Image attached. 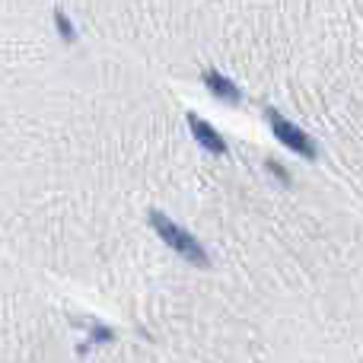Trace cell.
I'll use <instances>...</instances> for the list:
<instances>
[{
    "instance_id": "1",
    "label": "cell",
    "mask_w": 363,
    "mask_h": 363,
    "mask_svg": "<svg viewBox=\"0 0 363 363\" xmlns=\"http://www.w3.org/2000/svg\"><path fill=\"white\" fill-rule=\"evenodd\" d=\"M147 223H150L153 233H157L176 255L185 258L188 264H194V268H201V271H211V255H207V249L201 245V239L194 236V233H188L185 226H179L176 220L166 217V213L157 211V207L147 213Z\"/></svg>"
},
{
    "instance_id": "2",
    "label": "cell",
    "mask_w": 363,
    "mask_h": 363,
    "mask_svg": "<svg viewBox=\"0 0 363 363\" xmlns=\"http://www.w3.org/2000/svg\"><path fill=\"white\" fill-rule=\"evenodd\" d=\"M264 118H268V128H271V134L277 138V144H284L287 150H294L296 157H303V160H309V163H315L319 160V147H315V140L309 138L303 128H296L290 118H284L277 108H264Z\"/></svg>"
},
{
    "instance_id": "3",
    "label": "cell",
    "mask_w": 363,
    "mask_h": 363,
    "mask_svg": "<svg viewBox=\"0 0 363 363\" xmlns=\"http://www.w3.org/2000/svg\"><path fill=\"white\" fill-rule=\"evenodd\" d=\"M185 121H188V131H191V138L198 140V144L204 147L207 153H217V157H223V153H226V140H223V134H220L217 128L211 125V121H204L201 115H194V112H188Z\"/></svg>"
},
{
    "instance_id": "4",
    "label": "cell",
    "mask_w": 363,
    "mask_h": 363,
    "mask_svg": "<svg viewBox=\"0 0 363 363\" xmlns=\"http://www.w3.org/2000/svg\"><path fill=\"white\" fill-rule=\"evenodd\" d=\"M201 83L207 86V93L217 96V99L226 102V106H239V102H242V93H239V86L226 74H220L217 67H207L204 74H201Z\"/></svg>"
},
{
    "instance_id": "5",
    "label": "cell",
    "mask_w": 363,
    "mask_h": 363,
    "mask_svg": "<svg viewBox=\"0 0 363 363\" xmlns=\"http://www.w3.org/2000/svg\"><path fill=\"white\" fill-rule=\"evenodd\" d=\"M51 19H55L57 35H61L67 45H74V42H77V29H74V23H70L67 13H64V10H55V13H51Z\"/></svg>"
},
{
    "instance_id": "6",
    "label": "cell",
    "mask_w": 363,
    "mask_h": 363,
    "mask_svg": "<svg viewBox=\"0 0 363 363\" xmlns=\"http://www.w3.org/2000/svg\"><path fill=\"white\" fill-rule=\"evenodd\" d=\"M106 341H115V332L99 325V322H93V325H89V345H106Z\"/></svg>"
},
{
    "instance_id": "7",
    "label": "cell",
    "mask_w": 363,
    "mask_h": 363,
    "mask_svg": "<svg viewBox=\"0 0 363 363\" xmlns=\"http://www.w3.org/2000/svg\"><path fill=\"white\" fill-rule=\"evenodd\" d=\"M264 169H268L271 176H274L277 182H281L284 188H290V185H294V179H290V172L284 169V163H277V160H268V163H264Z\"/></svg>"
}]
</instances>
